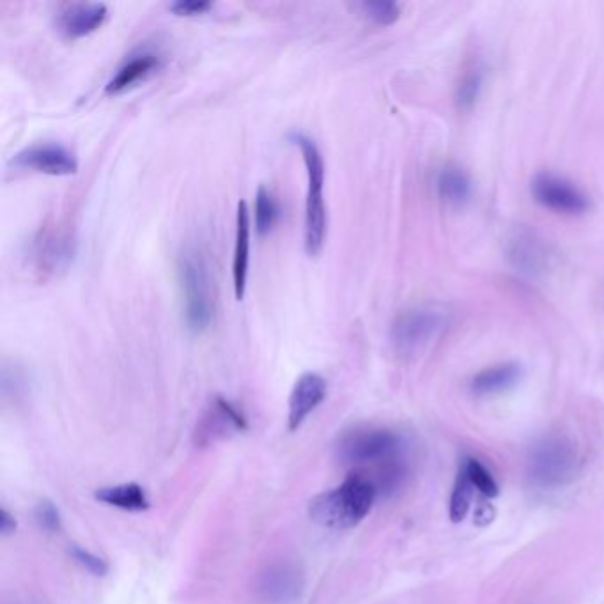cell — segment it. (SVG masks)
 <instances>
[{
	"label": "cell",
	"instance_id": "cell-24",
	"mask_svg": "<svg viewBox=\"0 0 604 604\" xmlns=\"http://www.w3.org/2000/svg\"><path fill=\"white\" fill-rule=\"evenodd\" d=\"M466 472L468 477L472 481L473 488L479 489L482 495L488 496V498H495L500 493L498 484H496L493 475L484 468V466L477 461V459H466Z\"/></svg>",
	"mask_w": 604,
	"mask_h": 604
},
{
	"label": "cell",
	"instance_id": "cell-9",
	"mask_svg": "<svg viewBox=\"0 0 604 604\" xmlns=\"http://www.w3.org/2000/svg\"><path fill=\"white\" fill-rule=\"evenodd\" d=\"M73 257V240L59 227L41 229L32 243V259L41 275H55L64 270Z\"/></svg>",
	"mask_w": 604,
	"mask_h": 604
},
{
	"label": "cell",
	"instance_id": "cell-8",
	"mask_svg": "<svg viewBox=\"0 0 604 604\" xmlns=\"http://www.w3.org/2000/svg\"><path fill=\"white\" fill-rule=\"evenodd\" d=\"M247 419L233 403L224 397H215L210 410L202 417L195 431V443L206 447L211 443L224 440L229 434L241 433L247 429Z\"/></svg>",
	"mask_w": 604,
	"mask_h": 604
},
{
	"label": "cell",
	"instance_id": "cell-2",
	"mask_svg": "<svg viewBox=\"0 0 604 604\" xmlns=\"http://www.w3.org/2000/svg\"><path fill=\"white\" fill-rule=\"evenodd\" d=\"M291 142L302 151L307 169V201H305V250L310 257L321 254L328 231V215L325 204V160L314 140L293 133Z\"/></svg>",
	"mask_w": 604,
	"mask_h": 604
},
{
	"label": "cell",
	"instance_id": "cell-23",
	"mask_svg": "<svg viewBox=\"0 0 604 604\" xmlns=\"http://www.w3.org/2000/svg\"><path fill=\"white\" fill-rule=\"evenodd\" d=\"M357 9L362 15L378 25H392L401 16V6L392 0H367L357 4Z\"/></svg>",
	"mask_w": 604,
	"mask_h": 604
},
{
	"label": "cell",
	"instance_id": "cell-10",
	"mask_svg": "<svg viewBox=\"0 0 604 604\" xmlns=\"http://www.w3.org/2000/svg\"><path fill=\"white\" fill-rule=\"evenodd\" d=\"M574 468V452L571 445L562 440L544 442L532 459L534 477L543 484H558L571 477Z\"/></svg>",
	"mask_w": 604,
	"mask_h": 604
},
{
	"label": "cell",
	"instance_id": "cell-25",
	"mask_svg": "<svg viewBox=\"0 0 604 604\" xmlns=\"http://www.w3.org/2000/svg\"><path fill=\"white\" fill-rule=\"evenodd\" d=\"M70 555L78 566L86 569L87 573L94 574V576H105L109 573V564L105 558L94 555L93 551L86 550L78 544H71Z\"/></svg>",
	"mask_w": 604,
	"mask_h": 604
},
{
	"label": "cell",
	"instance_id": "cell-5",
	"mask_svg": "<svg viewBox=\"0 0 604 604\" xmlns=\"http://www.w3.org/2000/svg\"><path fill=\"white\" fill-rule=\"evenodd\" d=\"M399 436L388 429L362 427L344 434L337 445V456L344 465H380L395 456Z\"/></svg>",
	"mask_w": 604,
	"mask_h": 604
},
{
	"label": "cell",
	"instance_id": "cell-28",
	"mask_svg": "<svg viewBox=\"0 0 604 604\" xmlns=\"http://www.w3.org/2000/svg\"><path fill=\"white\" fill-rule=\"evenodd\" d=\"M0 530L4 535L13 534L16 530V519L6 509L0 512Z\"/></svg>",
	"mask_w": 604,
	"mask_h": 604
},
{
	"label": "cell",
	"instance_id": "cell-15",
	"mask_svg": "<svg viewBox=\"0 0 604 604\" xmlns=\"http://www.w3.org/2000/svg\"><path fill=\"white\" fill-rule=\"evenodd\" d=\"M250 233H252V222H250L248 204L245 201H240L238 213H236V243H234L233 257L234 296H236L238 302L243 300L245 291H247Z\"/></svg>",
	"mask_w": 604,
	"mask_h": 604
},
{
	"label": "cell",
	"instance_id": "cell-17",
	"mask_svg": "<svg viewBox=\"0 0 604 604\" xmlns=\"http://www.w3.org/2000/svg\"><path fill=\"white\" fill-rule=\"evenodd\" d=\"M436 192L449 206H463L472 199V179L461 167L445 165L436 176Z\"/></svg>",
	"mask_w": 604,
	"mask_h": 604
},
{
	"label": "cell",
	"instance_id": "cell-12",
	"mask_svg": "<svg viewBox=\"0 0 604 604\" xmlns=\"http://www.w3.org/2000/svg\"><path fill=\"white\" fill-rule=\"evenodd\" d=\"M107 18L105 4H70L57 16V29L66 39L86 38L101 29Z\"/></svg>",
	"mask_w": 604,
	"mask_h": 604
},
{
	"label": "cell",
	"instance_id": "cell-13",
	"mask_svg": "<svg viewBox=\"0 0 604 604\" xmlns=\"http://www.w3.org/2000/svg\"><path fill=\"white\" fill-rule=\"evenodd\" d=\"M303 587V574L295 564H273L268 567L259 580V590L268 601L289 603L300 596Z\"/></svg>",
	"mask_w": 604,
	"mask_h": 604
},
{
	"label": "cell",
	"instance_id": "cell-7",
	"mask_svg": "<svg viewBox=\"0 0 604 604\" xmlns=\"http://www.w3.org/2000/svg\"><path fill=\"white\" fill-rule=\"evenodd\" d=\"M11 165H15L16 169L39 172L47 176H73L78 171L75 153L55 142H41L22 149L13 156Z\"/></svg>",
	"mask_w": 604,
	"mask_h": 604
},
{
	"label": "cell",
	"instance_id": "cell-19",
	"mask_svg": "<svg viewBox=\"0 0 604 604\" xmlns=\"http://www.w3.org/2000/svg\"><path fill=\"white\" fill-rule=\"evenodd\" d=\"M94 496L103 504L123 509V511L142 512L149 509V505H151L144 488L135 482L98 489Z\"/></svg>",
	"mask_w": 604,
	"mask_h": 604
},
{
	"label": "cell",
	"instance_id": "cell-27",
	"mask_svg": "<svg viewBox=\"0 0 604 604\" xmlns=\"http://www.w3.org/2000/svg\"><path fill=\"white\" fill-rule=\"evenodd\" d=\"M213 8L211 2L206 0H178L171 4V11L176 16H199L208 13Z\"/></svg>",
	"mask_w": 604,
	"mask_h": 604
},
{
	"label": "cell",
	"instance_id": "cell-3",
	"mask_svg": "<svg viewBox=\"0 0 604 604\" xmlns=\"http://www.w3.org/2000/svg\"><path fill=\"white\" fill-rule=\"evenodd\" d=\"M178 279L188 330L192 333L206 332L215 316V298L208 266L194 250H186L179 256Z\"/></svg>",
	"mask_w": 604,
	"mask_h": 604
},
{
	"label": "cell",
	"instance_id": "cell-21",
	"mask_svg": "<svg viewBox=\"0 0 604 604\" xmlns=\"http://www.w3.org/2000/svg\"><path fill=\"white\" fill-rule=\"evenodd\" d=\"M280 204L275 195L266 188L259 186L256 194V206H254V225L259 236L270 233L275 224L279 222Z\"/></svg>",
	"mask_w": 604,
	"mask_h": 604
},
{
	"label": "cell",
	"instance_id": "cell-26",
	"mask_svg": "<svg viewBox=\"0 0 604 604\" xmlns=\"http://www.w3.org/2000/svg\"><path fill=\"white\" fill-rule=\"evenodd\" d=\"M36 521H38L39 527L47 530L50 534H57L62 530L61 512L48 500L41 502L36 507Z\"/></svg>",
	"mask_w": 604,
	"mask_h": 604
},
{
	"label": "cell",
	"instance_id": "cell-11",
	"mask_svg": "<svg viewBox=\"0 0 604 604\" xmlns=\"http://www.w3.org/2000/svg\"><path fill=\"white\" fill-rule=\"evenodd\" d=\"M326 381L316 372H307L298 378L289 395V415L287 426L289 431H298L303 422L309 419L310 413L325 401Z\"/></svg>",
	"mask_w": 604,
	"mask_h": 604
},
{
	"label": "cell",
	"instance_id": "cell-6",
	"mask_svg": "<svg viewBox=\"0 0 604 604\" xmlns=\"http://www.w3.org/2000/svg\"><path fill=\"white\" fill-rule=\"evenodd\" d=\"M532 195L543 208L558 215L578 217L590 210L589 195L569 179L550 172H541L532 179Z\"/></svg>",
	"mask_w": 604,
	"mask_h": 604
},
{
	"label": "cell",
	"instance_id": "cell-20",
	"mask_svg": "<svg viewBox=\"0 0 604 604\" xmlns=\"http://www.w3.org/2000/svg\"><path fill=\"white\" fill-rule=\"evenodd\" d=\"M486 80V70L479 59L470 62L461 73L456 87V103L459 110H470L481 98L482 87Z\"/></svg>",
	"mask_w": 604,
	"mask_h": 604
},
{
	"label": "cell",
	"instance_id": "cell-16",
	"mask_svg": "<svg viewBox=\"0 0 604 604\" xmlns=\"http://www.w3.org/2000/svg\"><path fill=\"white\" fill-rule=\"evenodd\" d=\"M523 369L516 362L493 365L475 374L470 388L475 395H495L514 387L521 380Z\"/></svg>",
	"mask_w": 604,
	"mask_h": 604
},
{
	"label": "cell",
	"instance_id": "cell-18",
	"mask_svg": "<svg viewBox=\"0 0 604 604\" xmlns=\"http://www.w3.org/2000/svg\"><path fill=\"white\" fill-rule=\"evenodd\" d=\"M158 68V57L153 54L135 55L130 61L124 62L117 70L116 75L110 78L109 84L105 86L107 94H121L135 86L139 80L148 77L149 73Z\"/></svg>",
	"mask_w": 604,
	"mask_h": 604
},
{
	"label": "cell",
	"instance_id": "cell-22",
	"mask_svg": "<svg viewBox=\"0 0 604 604\" xmlns=\"http://www.w3.org/2000/svg\"><path fill=\"white\" fill-rule=\"evenodd\" d=\"M473 484L466 472V466L463 465L457 472L456 484L454 491L450 496L449 516L452 523H461L466 518V514L470 511L473 498Z\"/></svg>",
	"mask_w": 604,
	"mask_h": 604
},
{
	"label": "cell",
	"instance_id": "cell-1",
	"mask_svg": "<svg viewBox=\"0 0 604 604\" xmlns=\"http://www.w3.org/2000/svg\"><path fill=\"white\" fill-rule=\"evenodd\" d=\"M376 498L378 489L371 479L355 470L341 486L314 496L309 502V516L319 527L346 530L357 527L371 512Z\"/></svg>",
	"mask_w": 604,
	"mask_h": 604
},
{
	"label": "cell",
	"instance_id": "cell-4",
	"mask_svg": "<svg viewBox=\"0 0 604 604\" xmlns=\"http://www.w3.org/2000/svg\"><path fill=\"white\" fill-rule=\"evenodd\" d=\"M450 312L440 305H419L404 310L390 326L394 348L410 355L434 341L449 326Z\"/></svg>",
	"mask_w": 604,
	"mask_h": 604
},
{
	"label": "cell",
	"instance_id": "cell-14",
	"mask_svg": "<svg viewBox=\"0 0 604 604\" xmlns=\"http://www.w3.org/2000/svg\"><path fill=\"white\" fill-rule=\"evenodd\" d=\"M548 248L530 231H518L509 241V259L521 273L537 275L548 266Z\"/></svg>",
	"mask_w": 604,
	"mask_h": 604
}]
</instances>
